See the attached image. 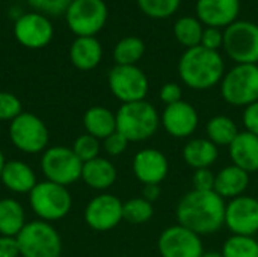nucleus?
Wrapping results in <instances>:
<instances>
[{"label":"nucleus","instance_id":"obj_36","mask_svg":"<svg viewBox=\"0 0 258 257\" xmlns=\"http://www.w3.org/2000/svg\"><path fill=\"white\" fill-rule=\"evenodd\" d=\"M128 144H130L128 139L124 135H121L118 130L113 132L112 135H109L106 139H103V148H104V151L109 156H119V155H122L127 150Z\"/></svg>","mask_w":258,"mask_h":257},{"label":"nucleus","instance_id":"obj_19","mask_svg":"<svg viewBox=\"0 0 258 257\" xmlns=\"http://www.w3.org/2000/svg\"><path fill=\"white\" fill-rule=\"evenodd\" d=\"M233 165L242 168L248 174L258 171V136L249 132H239L228 147Z\"/></svg>","mask_w":258,"mask_h":257},{"label":"nucleus","instance_id":"obj_16","mask_svg":"<svg viewBox=\"0 0 258 257\" xmlns=\"http://www.w3.org/2000/svg\"><path fill=\"white\" fill-rule=\"evenodd\" d=\"M160 123L168 135L177 139H184L195 133L200 117L197 109L190 103L181 100L165 108L160 117Z\"/></svg>","mask_w":258,"mask_h":257},{"label":"nucleus","instance_id":"obj_13","mask_svg":"<svg viewBox=\"0 0 258 257\" xmlns=\"http://www.w3.org/2000/svg\"><path fill=\"white\" fill-rule=\"evenodd\" d=\"M53 24L47 15L39 12H24L14 21V36L26 48H44L53 39Z\"/></svg>","mask_w":258,"mask_h":257},{"label":"nucleus","instance_id":"obj_22","mask_svg":"<svg viewBox=\"0 0 258 257\" xmlns=\"http://www.w3.org/2000/svg\"><path fill=\"white\" fill-rule=\"evenodd\" d=\"M0 182L6 189L15 194H29L36 182V174L26 162L21 161H9L5 164Z\"/></svg>","mask_w":258,"mask_h":257},{"label":"nucleus","instance_id":"obj_31","mask_svg":"<svg viewBox=\"0 0 258 257\" xmlns=\"http://www.w3.org/2000/svg\"><path fill=\"white\" fill-rule=\"evenodd\" d=\"M154 215L153 203L144 197L130 198L122 204V220L130 224H145Z\"/></svg>","mask_w":258,"mask_h":257},{"label":"nucleus","instance_id":"obj_6","mask_svg":"<svg viewBox=\"0 0 258 257\" xmlns=\"http://www.w3.org/2000/svg\"><path fill=\"white\" fill-rule=\"evenodd\" d=\"M21 257H60L62 239L56 229L41 220L26 223L17 235Z\"/></svg>","mask_w":258,"mask_h":257},{"label":"nucleus","instance_id":"obj_40","mask_svg":"<svg viewBox=\"0 0 258 257\" xmlns=\"http://www.w3.org/2000/svg\"><path fill=\"white\" fill-rule=\"evenodd\" d=\"M242 120H243L245 130L258 136V101L245 108Z\"/></svg>","mask_w":258,"mask_h":257},{"label":"nucleus","instance_id":"obj_2","mask_svg":"<svg viewBox=\"0 0 258 257\" xmlns=\"http://www.w3.org/2000/svg\"><path fill=\"white\" fill-rule=\"evenodd\" d=\"M225 74V64L219 52L203 45L186 48L178 61V76L192 89L204 91L221 83Z\"/></svg>","mask_w":258,"mask_h":257},{"label":"nucleus","instance_id":"obj_1","mask_svg":"<svg viewBox=\"0 0 258 257\" xmlns=\"http://www.w3.org/2000/svg\"><path fill=\"white\" fill-rule=\"evenodd\" d=\"M225 200L215 191L192 189L177 204V221L200 236L218 233L225 226Z\"/></svg>","mask_w":258,"mask_h":257},{"label":"nucleus","instance_id":"obj_15","mask_svg":"<svg viewBox=\"0 0 258 257\" xmlns=\"http://www.w3.org/2000/svg\"><path fill=\"white\" fill-rule=\"evenodd\" d=\"M122 201L112 194L94 197L85 209V221L95 232H109L122 220Z\"/></svg>","mask_w":258,"mask_h":257},{"label":"nucleus","instance_id":"obj_17","mask_svg":"<svg viewBox=\"0 0 258 257\" xmlns=\"http://www.w3.org/2000/svg\"><path fill=\"white\" fill-rule=\"evenodd\" d=\"M133 174L144 185H160L168 173L169 162L165 153L156 148H142L133 158Z\"/></svg>","mask_w":258,"mask_h":257},{"label":"nucleus","instance_id":"obj_9","mask_svg":"<svg viewBox=\"0 0 258 257\" xmlns=\"http://www.w3.org/2000/svg\"><path fill=\"white\" fill-rule=\"evenodd\" d=\"M48 138V129L44 121L30 112H21L9 124V139L23 153L35 155L45 151Z\"/></svg>","mask_w":258,"mask_h":257},{"label":"nucleus","instance_id":"obj_27","mask_svg":"<svg viewBox=\"0 0 258 257\" xmlns=\"http://www.w3.org/2000/svg\"><path fill=\"white\" fill-rule=\"evenodd\" d=\"M206 135L207 139L212 141L216 147H230V144L239 135V129L230 117L216 115L207 121Z\"/></svg>","mask_w":258,"mask_h":257},{"label":"nucleus","instance_id":"obj_29","mask_svg":"<svg viewBox=\"0 0 258 257\" xmlns=\"http://www.w3.org/2000/svg\"><path fill=\"white\" fill-rule=\"evenodd\" d=\"M145 53V44L138 36H125L119 39L113 48L116 65H136Z\"/></svg>","mask_w":258,"mask_h":257},{"label":"nucleus","instance_id":"obj_20","mask_svg":"<svg viewBox=\"0 0 258 257\" xmlns=\"http://www.w3.org/2000/svg\"><path fill=\"white\" fill-rule=\"evenodd\" d=\"M249 186V174L236 165L224 167L216 173L213 191L224 200H233L240 195H245V191Z\"/></svg>","mask_w":258,"mask_h":257},{"label":"nucleus","instance_id":"obj_30","mask_svg":"<svg viewBox=\"0 0 258 257\" xmlns=\"http://www.w3.org/2000/svg\"><path fill=\"white\" fill-rule=\"evenodd\" d=\"M221 253L224 257H258V241L254 236L231 235Z\"/></svg>","mask_w":258,"mask_h":257},{"label":"nucleus","instance_id":"obj_8","mask_svg":"<svg viewBox=\"0 0 258 257\" xmlns=\"http://www.w3.org/2000/svg\"><path fill=\"white\" fill-rule=\"evenodd\" d=\"M224 48L236 64H257L258 24L236 20L224 30Z\"/></svg>","mask_w":258,"mask_h":257},{"label":"nucleus","instance_id":"obj_37","mask_svg":"<svg viewBox=\"0 0 258 257\" xmlns=\"http://www.w3.org/2000/svg\"><path fill=\"white\" fill-rule=\"evenodd\" d=\"M216 174L210 168L195 170L192 176V185L197 191H213Z\"/></svg>","mask_w":258,"mask_h":257},{"label":"nucleus","instance_id":"obj_25","mask_svg":"<svg viewBox=\"0 0 258 257\" xmlns=\"http://www.w3.org/2000/svg\"><path fill=\"white\" fill-rule=\"evenodd\" d=\"M83 126L88 135L106 139L116 132V115L104 106H92L83 115Z\"/></svg>","mask_w":258,"mask_h":257},{"label":"nucleus","instance_id":"obj_33","mask_svg":"<svg viewBox=\"0 0 258 257\" xmlns=\"http://www.w3.org/2000/svg\"><path fill=\"white\" fill-rule=\"evenodd\" d=\"M71 150L74 151V155H76L83 164H85V162H89V161H92V159H95V158L100 156V150H101L100 139H97V138H94V136H91V135H88V133L80 135V136L74 141Z\"/></svg>","mask_w":258,"mask_h":257},{"label":"nucleus","instance_id":"obj_42","mask_svg":"<svg viewBox=\"0 0 258 257\" xmlns=\"http://www.w3.org/2000/svg\"><path fill=\"white\" fill-rule=\"evenodd\" d=\"M160 195V185H144V189H142V197L153 203L159 198Z\"/></svg>","mask_w":258,"mask_h":257},{"label":"nucleus","instance_id":"obj_34","mask_svg":"<svg viewBox=\"0 0 258 257\" xmlns=\"http://www.w3.org/2000/svg\"><path fill=\"white\" fill-rule=\"evenodd\" d=\"M23 112L21 101L11 92H0V121H12Z\"/></svg>","mask_w":258,"mask_h":257},{"label":"nucleus","instance_id":"obj_26","mask_svg":"<svg viewBox=\"0 0 258 257\" xmlns=\"http://www.w3.org/2000/svg\"><path fill=\"white\" fill-rule=\"evenodd\" d=\"M26 226L23 206L14 198L0 200V235L17 236Z\"/></svg>","mask_w":258,"mask_h":257},{"label":"nucleus","instance_id":"obj_44","mask_svg":"<svg viewBox=\"0 0 258 257\" xmlns=\"http://www.w3.org/2000/svg\"><path fill=\"white\" fill-rule=\"evenodd\" d=\"M5 164H6V161H5V156H3V153H2V150H0V179H2V173H3Z\"/></svg>","mask_w":258,"mask_h":257},{"label":"nucleus","instance_id":"obj_23","mask_svg":"<svg viewBox=\"0 0 258 257\" xmlns=\"http://www.w3.org/2000/svg\"><path fill=\"white\" fill-rule=\"evenodd\" d=\"M82 180L92 189L97 191L109 189L116 182V168L109 159L98 156L83 164Z\"/></svg>","mask_w":258,"mask_h":257},{"label":"nucleus","instance_id":"obj_38","mask_svg":"<svg viewBox=\"0 0 258 257\" xmlns=\"http://www.w3.org/2000/svg\"><path fill=\"white\" fill-rule=\"evenodd\" d=\"M201 45L218 52L221 47H224V32L219 27H204Z\"/></svg>","mask_w":258,"mask_h":257},{"label":"nucleus","instance_id":"obj_5","mask_svg":"<svg viewBox=\"0 0 258 257\" xmlns=\"http://www.w3.org/2000/svg\"><path fill=\"white\" fill-rule=\"evenodd\" d=\"M222 98L233 105L246 108L258 101V65L236 64L221 80Z\"/></svg>","mask_w":258,"mask_h":257},{"label":"nucleus","instance_id":"obj_11","mask_svg":"<svg viewBox=\"0 0 258 257\" xmlns=\"http://www.w3.org/2000/svg\"><path fill=\"white\" fill-rule=\"evenodd\" d=\"M112 94L121 103L145 100L150 82L147 74L136 65H115L107 77Z\"/></svg>","mask_w":258,"mask_h":257},{"label":"nucleus","instance_id":"obj_4","mask_svg":"<svg viewBox=\"0 0 258 257\" xmlns=\"http://www.w3.org/2000/svg\"><path fill=\"white\" fill-rule=\"evenodd\" d=\"M29 204L41 221L53 223L70 214L73 198L67 186L44 180L29 192Z\"/></svg>","mask_w":258,"mask_h":257},{"label":"nucleus","instance_id":"obj_32","mask_svg":"<svg viewBox=\"0 0 258 257\" xmlns=\"http://www.w3.org/2000/svg\"><path fill=\"white\" fill-rule=\"evenodd\" d=\"M181 0H138L141 11L151 18L171 17L180 6Z\"/></svg>","mask_w":258,"mask_h":257},{"label":"nucleus","instance_id":"obj_21","mask_svg":"<svg viewBox=\"0 0 258 257\" xmlns=\"http://www.w3.org/2000/svg\"><path fill=\"white\" fill-rule=\"evenodd\" d=\"M103 58V47L95 36H77L70 47L71 64L82 71L98 67Z\"/></svg>","mask_w":258,"mask_h":257},{"label":"nucleus","instance_id":"obj_7","mask_svg":"<svg viewBox=\"0 0 258 257\" xmlns=\"http://www.w3.org/2000/svg\"><path fill=\"white\" fill-rule=\"evenodd\" d=\"M82 168L83 162L65 145L50 147L41 158V171L45 179L67 188L82 179Z\"/></svg>","mask_w":258,"mask_h":257},{"label":"nucleus","instance_id":"obj_14","mask_svg":"<svg viewBox=\"0 0 258 257\" xmlns=\"http://www.w3.org/2000/svg\"><path fill=\"white\" fill-rule=\"evenodd\" d=\"M225 227L231 235L255 236L258 233V200L251 195L233 198L225 206Z\"/></svg>","mask_w":258,"mask_h":257},{"label":"nucleus","instance_id":"obj_24","mask_svg":"<svg viewBox=\"0 0 258 257\" xmlns=\"http://www.w3.org/2000/svg\"><path fill=\"white\" fill-rule=\"evenodd\" d=\"M218 147L207 138L190 139L183 147V159L194 170L210 168L218 161Z\"/></svg>","mask_w":258,"mask_h":257},{"label":"nucleus","instance_id":"obj_39","mask_svg":"<svg viewBox=\"0 0 258 257\" xmlns=\"http://www.w3.org/2000/svg\"><path fill=\"white\" fill-rule=\"evenodd\" d=\"M160 100L166 105V106H169V105H174V103H178V101H181L183 98V89H181V86L178 85V83H175V82H168V83H165L163 86H162V89H160Z\"/></svg>","mask_w":258,"mask_h":257},{"label":"nucleus","instance_id":"obj_35","mask_svg":"<svg viewBox=\"0 0 258 257\" xmlns=\"http://www.w3.org/2000/svg\"><path fill=\"white\" fill-rule=\"evenodd\" d=\"M27 3L35 9V12L44 15H60L68 11L73 0H27Z\"/></svg>","mask_w":258,"mask_h":257},{"label":"nucleus","instance_id":"obj_10","mask_svg":"<svg viewBox=\"0 0 258 257\" xmlns=\"http://www.w3.org/2000/svg\"><path fill=\"white\" fill-rule=\"evenodd\" d=\"M107 6L103 0H73L65 20L76 36H95L107 21Z\"/></svg>","mask_w":258,"mask_h":257},{"label":"nucleus","instance_id":"obj_3","mask_svg":"<svg viewBox=\"0 0 258 257\" xmlns=\"http://www.w3.org/2000/svg\"><path fill=\"white\" fill-rule=\"evenodd\" d=\"M116 115V130L128 142H142L153 138L160 126L157 109L147 100L122 103Z\"/></svg>","mask_w":258,"mask_h":257},{"label":"nucleus","instance_id":"obj_28","mask_svg":"<svg viewBox=\"0 0 258 257\" xmlns=\"http://www.w3.org/2000/svg\"><path fill=\"white\" fill-rule=\"evenodd\" d=\"M203 32V23L197 17H181L174 24V35L177 41L186 48L201 45Z\"/></svg>","mask_w":258,"mask_h":257},{"label":"nucleus","instance_id":"obj_41","mask_svg":"<svg viewBox=\"0 0 258 257\" xmlns=\"http://www.w3.org/2000/svg\"><path fill=\"white\" fill-rule=\"evenodd\" d=\"M0 257H21L17 236L0 235Z\"/></svg>","mask_w":258,"mask_h":257},{"label":"nucleus","instance_id":"obj_12","mask_svg":"<svg viewBox=\"0 0 258 257\" xmlns=\"http://www.w3.org/2000/svg\"><path fill=\"white\" fill-rule=\"evenodd\" d=\"M157 250L162 257H201L204 253L201 236L178 223L160 233Z\"/></svg>","mask_w":258,"mask_h":257},{"label":"nucleus","instance_id":"obj_18","mask_svg":"<svg viewBox=\"0 0 258 257\" xmlns=\"http://www.w3.org/2000/svg\"><path fill=\"white\" fill-rule=\"evenodd\" d=\"M240 12V0H198L197 18L207 27H228Z\"/></svg>","mask_w":258,"mask_h":257},{"label":"nucleus","instance_id":"obj_43","mask_svg":"<svg viewBox=\"0 0 258 257\" xmlns=\"http://www.w3.org/2000/svg\"><path fill=\"white\" fill-rule=\"evenodd\" d=\"M201 257H224L221 251H204Z\"/></svg>","mask_w":258,"mask_h":257}]
</instances>
